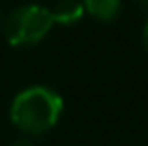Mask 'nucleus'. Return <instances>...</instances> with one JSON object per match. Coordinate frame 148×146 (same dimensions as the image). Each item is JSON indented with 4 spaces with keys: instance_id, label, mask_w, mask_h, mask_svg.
<instances>
[{
    "instance_id": "nucleus-1",
    "label": "nucleus",
    "mask_w": 148,
    "mask_h": 146,
    "mask_svg": "<svg viewBox=\"0 0 148 146\" xmlns=\"http://www.w3.org/2000/svg\"><path fill=\"white\" fill-rule=\"evenodd\" d=\"M64 112V98L54 88L34 84L12 98L8 116L14 128L26 136H42L50 132Z\"/></svg>"
},
{
    "instance_id": "nucleus-2",
    "label": "nucleus",
    "mask_w": 148,
    "mask_h": 146,
    "mask_svg": "<svg viewBox=\"0 0 148 146\" xmlns=\"http://www.w3.org/2000/svg\"><path fill=\"white\" fill-rule=\"evenodd\" d=\"M52 14L50 8L42 4L28 2L14 8L4 18V38L14 48H32L40 44L52 30Z\"/></svg>"
},
{
    "instance_id": "nucleus-3",
    "label": "nucleus",
    "mask_w": 148,
    "mask_h": 146,
    "mask_svg": "<svg viewBox=\"0 0 148 146\" xmlns=\"http://www.w3.org/2000/svg\"><path fill=\"white\" fill-rule=\"evenodd\" d=\"M50 14H52V22L58 26H76L84 16V6L80 0H58L52 8H50Z\"/></svg>"
},
{
    "instance_id": "nucleus-4",
    "label": "nucleus",
    "mask_w": 148,
    "mask_h": 146,
    "mask_svg": "<svg viewBox=\"0 0 148 146\" xmlns=\"http://www.w3.org/2000/svg\"><path fill=\"white\" fill-rule=\"evenodd\" d=\"M84 12L98 22H114L122 12V0H80Z\"/></svg>"
},
{
    "instance_id": "nucleus-5",
    "label": "nucleus",
    "mask_w": 148,
    "mask_h": 146,
    "mask_svg": "<svg viewBox=\"0 0 148 146\" xmlns=\"http://www.w3.org/2000/svg\"><path fill=\"white\" fill-rule=\"evenodd\" d=\"M142 44H144V50H146V54H148V20H146V24H144V28H142Z\"/></svg>"
},
{
    "instance_id": "nucleus-6",
    "label": "nucleus",
    "mask_w": 148,
    "mask_h": 146,
    "mask_svg": "<svg viewBox=\"0 0 148 146\" xmlns=\"http://www.w3.org/2000/svg\"><path fill=\"white\" fill-rule=\"evenodd\" d=\"M10 146H34V144H32L28 138H18V140H14Z\"/></svg>"
},
{
    "instance_id": "nucleus-7",
    "label": "nucleus",
    "mask_w": 148,
    "mask_h": 146,
    "mask_svg": "<svg viewBox=\"0 0 148 146\" xmlns=\"http://www.w3.org/2000/svg\"><path fill=\"white\" fill-rule=\"evenodd\" d=\"M4 18H6V16H4V12H2V8H0V30H2V26H4Z\"/></svg>"
},
{
    "instance_id": "nucleus-8",
    "label": "nucleus",
    "mask_w": 148,
    "mask_h": 146,
    "mask_svg": "<svg viewBox=\"0 0 148 146\" xmlns=\"http://www.w3.org/2000/svg\"><path fill=\"white\" fill-rule=\"evenodd\" d=\"M138 2H140V6H142L144 10H148V0H138Z\"/></svg>"
}]
</instances>
